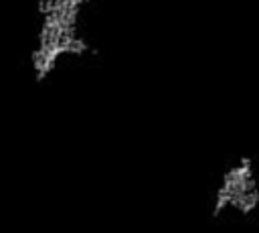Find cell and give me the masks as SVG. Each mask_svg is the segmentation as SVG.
I'll list each match as a JSON object with an SVG mask.
<instances>
[{"instance_id":"6da1fadb","label":"cell","mask_w":259,"mask_h":233,"mask_svg":"<svg viewBox=\"0 0 259 233\" xmlns=\"http://www.w3.org/2000/svg\"><path fill=\"white\" fill-rule=\"evenodd\" d=\"M91 0H34L36 28L28 51V67L36 85L45 83L63 59L91 51L83 34V12Z\"/></svg>"},{"instance_id":"7a4b0ae2","label":"cell","mask_w":259,"mask_h":233,"mask_svg":"<svg viewBox=\"0 0 259 233\" xmlns=\"http://www.w3.org/2000/svg\"><path fill=\"white\" fill-rule=\"evenodd\" d=\"M227 209H233L243 217H249L259 209V178L249 156H241L237 164H231L214 190L210 215L219 217Z\"/></svg>"}]
</instances>
